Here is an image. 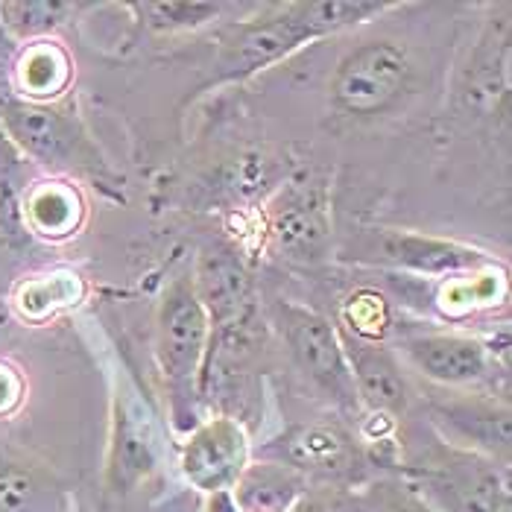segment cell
<instances>
[{
	"label": "cell",
	"mask_w": 512,
	"mask_h": 512,
	"mask_svg": "<svg viewBox=\"0 0 512 512\" xmlns=\"http://www.w3.org/2000/svg\"><path fill=\"white\" fill-rule=\"evenodd\" d=\"M0 129L30 164L56 176H85L94 182H118L85 120L71 100L36 103L0 88Z\"/></svg>",
	"instance_id": "6da1fadb"
},
{
	"label": "cell",
	"mask_w": 512,
	"mask_h": 512,
	"mask_svg": "<svg viewBox=\"0 0 512 512\" xmlns=\"http://www.w3.org/2000/svg\"><path fill=\"white\" fill-rule=\"evenodd\" d=\"M431 431V428H428ZM410 439L401 457V480L436 512H512L507 469L483 454Z\"/></svg>",
	"instance_id": "7a4b0ae2"
},
{
	"label": "cell",
	"mask_w": 512,
	"mask_h": 512,
	"mask_svg": "<svg viewBox=\"0 0 512 512\" xmlns=\"http://www.w3.org/2000/svg\"><path fill=\"white\" fill-rule=\"evenodd\" d=\"M211 322L199 305L191 276L170 278L156 311V360L167 413L179 434H191L202 422L199 378L208 352Z\"/></svg>",
	"instance_id": "3957f363"
},
{
	"label": "cell",
	"mask_w": 512,
	"mask_h": 512,
	"mask_svg": "<svg viewBox=\"0 0 512 512\" xmlns=\"http://www.w3.org/2000/svg\"><path fill=\"white\" fill-rule=\"evenodd\" d=\"M419 82L413 53L393 39H369L343 53L328 79L331 109L346 120L372 123L398 112Z\"/></svg>",
	"instance_id": "277c9868"
},
{
	"label": "cell",
	"mask_w": 512,
	"mask_h": 512,
	"mask_svg": "<svg viewBox=\"0 0 512 512\" xmlns=\"http://www.w3.org/2000/svg\"><path fill=\"white\" fill-rule=\"evenodd\" d=\"M343 258L355 264H366V267H384V270L442 278V281L501 264L495 255L469 243L410 232V229H393V226L357 229L343 246Z\"/></svg>",
	"instance_id": "5b68a950"
},
{
	"label": "cell",
	"mask_w": 512,
	"mask_h": 512,
	"mask_svg": "<svg viewBox=\"0 0 512 512\" xmlns=\"http://www.w3.org/2000/svg\"><path fill=\"white\" fill-rule=\"evenodd\" d=\"M164 442L158 416L147 393L129 378L118 375L109 410V445H106V489L126 498L147 486L161 472Z\"/></svg>",
	"instance_id": "8992f818"
},
{
	"label": "cell",
	"mask_w": 512,
	"mask_h": 512,
	"mask_svg": "<svg viewBox=\"0 0 512 512\" xmlns=\"http://www.w3.org/2000/svg\"><path fill=\"white\" fill-rule=\"evenodd\" d=\"M270 322L287 349L290 363L316 393L337 407H357L337 325L290 299H276L270 305Z\"/></svg>",
	"instance_id": "52a82bcc"
},
{
	"label": "cell",
	"mask_w": 512,
	"mask_h": 512,
	"mask_svg": "<svg viewBox=\"0 0 512 512\" xmlns=\"http://www.w3.org/2000/svg\"><path fill=\"white\" fill-rule=\"evenodd\" d=\"M258 12V18H240L223 30L220 53L214 62V82L255 77L264 68H273L276 62L293 56L299 47L316 41L296 3H273L261 6Z\"/></svg>",
	"instance_id": "ba28073f"
},
{
	"label": "cell",
	"mask_w": 512,
	"mask_h": 512,
	"mask_svg": "<svg viewBox=\"0 0 512 512\" xmlns=\"http://www.w3.org/2000/svg\"><path fill=\"white\" fill-rule=\"evenodd\" d=\"M334 235L331 197L325 185L308 179H287L267 205V237L278 258L290 264H319L328 258Z\"/></svg>",
	"instance_id": "9c48e42d"
},
{
	"label": "cell",
	"mask_w": 512,
	"mask_h": 512,
	"mask_svg": "<svg viewBox=\"0 0 512 512\" xmlns=\"http://www.w3.org/2000/svg\"><path fill=\"white\" fill-rule=\"evenodd\" d=\"M425 425L448 445L483 454L501 466L510 463V404L492 395L442 393L422 398Z\"/></svg>",
	"instance_id": "30bf717a"
},
{
	"label": "cell",
	"mask_w": 512,
	"mask_h": 512,
	"mask_svg": "<svg viewBox=\"0 0 512 512\" xmlns=\"http://www.w3.org/2000/svg\"><path fill=\"white\" fill-rule=\"evenodd\" d=\"M252 460V442L246 425L232 416H208L191 434L185 436L179 451V472L202 492V495H223L232 492L240 472Z\"/></svg>",
	"instance_id": "8fae6325"
},
{
	"label": "cell",
	"mask_w": 512,
	"mask_h": 512,
	"mask_svg": "<svg viewBox=\"0 0 512 512\" xmlns=\"http://www.w3.org/2000/svg\"><path fill=\"white\" fill-rule=\"evenodd\" d=\"M395 355L425 381L442 390L477 387L492 375V352L483 340L457 331H416L404 334Z\"/></svg>",
	"instance_id": "7c38bea8"
},
{
	"label": "cell",
	"mask_w": 512,
	"mask_h": 512,
	"mask_svg": "<svg viewBox=\"0 0 512 512\" xmlns=\"http://www.w3.org/2000/svg\"><path fill=\"white\" fill-rule=\"evenodd\" d=\"M512 33L510 6L501 18H489L474 41L469 65L460 79V100L477 120H507L512 88Z\"/></svg>",
	"instance_id": "4fadbf2b"
},
{
	"label": "cell",
	"mask_w": 512,
	"mask_h": 512,
	"mask_svg": "<svg viewBox=\"0 0 512 512\" xmlns=\"http://www.w3.org/2000/svg\"><path fill=\"white\" fill-rule=\"evenodd\" d=\"M261 457L278 460L308 480H340L360 469L363 448L355 436L337 422H305L261 448Z\"/></svg>",
	"instance_id": "5bb4252c"
},
{
	"label": "cell",
	"mask_w": 512,
	"mask_h": 512,
	"mask_svg": "<svg viewBox=\"0 0 512 512\" xmlns=\"http://www.w3.org/2000/svg\"><path fill=\"white\" fill-rule=\"evenodd\" d=\"M337 334H340L343 355L349 363L357 407H363L366 413L401 419L410 407L413 390L395 349H390L387 343L360 340L343 328H337Z\"/></svg>",
	"instance_id": "9a60e30c"
},
{
	"label": "cell",
	"mask_w": 512,
	"mask_h": 512,
	"mask_svg": "<svg viewBox=\"0 0 512 512\" xmlns=\"http://www.w3.org/2000/svg\"><path fill=\"white\" fill-rule=\"evenodd\" d=\"M188 276L211 328L258 311L252 278L235 255V249L223 243H205Z\"/></svg>",
	"instance_id": "2e32d148"
},
{
	"label": "cell",
	"mask_w": 512,
	"mask_h": 512,
	"mask_svg": "<svg viewBox=\"0 0 512 512\" xmlns=\"http://www.w3.org/2000/svg\"><path fill=\"white\" fill-rule=\"evenodd\" d=\"M21 220H24L27 237L68 240L82 229L85 199L77 185L65 176L33 179L21 202Z\"/></svg>",
	"instance_id": "e0dca14e"
},
{
	"label": "cell",
	"mask_w": 512,
	"mask_h": 512,
	"mask_svg": "<svg viewBox=\"0 0 512 512\" xmlns=\"http://www.w3.org/2000/svg\"><path fill=\"white\" fill-rule=\"evenodd\" d=\"M311 492V480L296 469L258 457L240 472L232 486V504L237 512H290Z\"/></svg>",
	"instance_id": "ac0fdd59"
},
{
	"label": "cell",
	"mask_w": 512,
	"mask_h": 512,
	"mask_svg": "<svg viewBox=\"0 0 512 512\" xmlns=\"http://www.w3.org/2000/svg\"><path fill=\"white\" fill-rule=\"evenodd\" d=\"M74 82V59L56 39L24 44L12 68V91L24 100H62Z\"/></svg>",
	"instance_id": "d6986e66"
},
{
	"label": "cell",
	"mask_w": 512,
	"mask_h": 512,
	"mask_svg": "<svg viewBox=\"0 0 512 512\" xmlns=\"http://www.w3.org/2000/svg\"><path fill=\"white\" fill-rule=\"evenodd\" d=\"M88 284L74 270H47L24 276L9 293V305L21 322L41 325L85 302Z\"/></svg>",
	"instance_id": "ffe728a7"
},
{
	"label": "cell",
	"mask_w": 512,
	"mask_h": 512,
	"mask_svg": "<svg viewBox=\"0 0 512 512\" xmlns=\"http://www.w3.org/2000/svg\"><path fill=\"white\" fill-rule=\"evenodd\" d=\"M62 486L36 460L0 451V512H59Z\"/></svg>",
	"instance_id": "44dd1931"
},
{
	"label": "cell",
	"mask_w": 512,
	"mask_h": 512,
	"mask_svg": "<svg viewBox=\"0 0 512 512\" xmlns=\"http://www.w3.org/2000/svg\"><path fill=\"white\" fill-rule=\"evenodd\" d=\"M135 15V24L153 36H173V33H197L214 24L229 12V3H199V0H147L126 6Z\"/></svg>",
	"instance_id": "7402d4cb"
},
{
	"label": "cell",
	"mask_w": 512,
	"mask_h": 512,
	"mask_svg": "<svg viewBox=\"0 0 512 512\" xmlns=\"http://www.w3.org/2000/svg\"><path fill=\"white\" fill-rule=\"evenodd\" d=\"M77 9V3L62 0H12L0 3V27L15 41L30 44L50 39Z\"/></svg>",
	"instance_id": "603a6c76"
},
{
	"label": "cell",
	"mask_w": 512,
	"mask_h": 512,
	"mask_svg": "<svg viewBox=\"0 0 512 512\" xmlns=\"http://www.w3.org/2000/svg\"><path fill=\"white\" fill-rule=\"evenodd\" d=\"M504 290H507V270L498 264L466 276L445 278L439 305L445 308V314H472L480 308H492Z\"/></svg>",
	"instance_id": "cb8c5ba5"
},
{
	"label": "cell",
	"mask_w": 512,
	"mask_h": 512,
	"mask_svg": "<svg viewBox=\"0 0 512 512\" xmlns=\"http://www.w3.org/2000/svg\"><path fill=\"white\" fill-rule=\"evenodd\" d=\"M343 331L355 334L360 340L384 343V337L390 331L387 302L378 293H372V290H357L355 296L346 299V308H343Z\"/></svg>",
	"instance_id": "d4e9b609"
},
{
	"label": "cell",
	"mask_w": 512,
	"mask_h": 512,
	"mask_svg": "<svg viewBox=\"0 0 512 512\" xmlns=\"http://www.w3.org/2000/svg\"><path fill=\"white\" fill-rule=\"evenodd\" d=\"M363 501H366V512H436L401 477L369 486Z\"/></svg>",
	"instance_id": "484cf974"
},
{
	"label": "cell",
	"mask_w": 512,
	"mask_h": 512,
	"mask_svg": "<svg viewBox=\"0 0 512 512\" xmlns=\"http://www.w3.org/2000/svg\"><path fill=\"white\" fill-rule=\"evenodd\" d=\"M27 398V381L18 366L9 360H0V419H9L21 410Z\"/></svg>",
	"instance_id": "4316f807"
},
{
	"label": "cell",
	"mask_w": 512,
	"mask_h": 512,
	"mask_svg": "<svg viewBox=\"0 0 512 512\" xmlns=\"http://www.w3.org/2000/svg\"><path fill=\"white\" fill-rule=\"evenodd\" d=\"M202 512H237V510H235V504H232V495H229V492H223V495H211Z\"/></svg>",
	"instance_id": "83f0119b"
},
{
	"label": "cell",
	"mask_w": 512,
	"mask_h": 512,
	"mask_svg": "<svg viewBox=\"0 0 512 512\" xmlns=\"http://www.w3.org/2000/svg\"><path fill=\"white\" fill-rule=\"evenodd\" d=\"M290 512H331V510H328V504H325L322 498H316V495L308 492V495H305V498H302V501H299V504H296Z\"/></svg>",
	"instance_id": "f1b7e54d"
}]
</instances>
